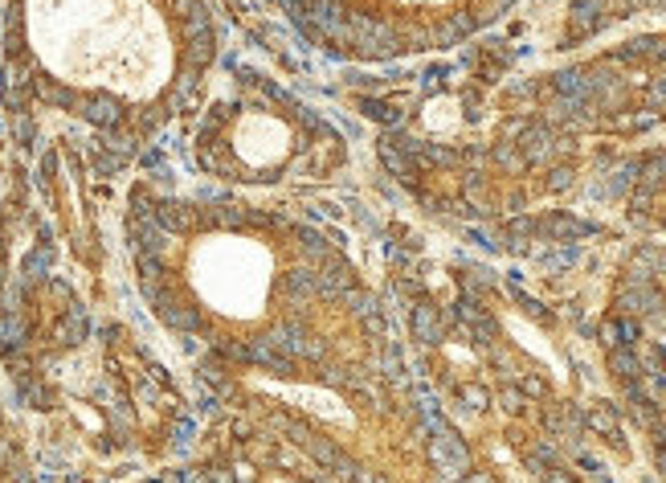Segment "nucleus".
Instances as JSON below:
<instances>
[{
  "instance_id": "423d86ee",
  "label": "nucleus",
  "mask_w": 666,
  "mask_h": 483,
  "mask_svg": "<svg viewBox=\"0 0 666 483\" xmlns=\"http://www.w3.org/2000/svg\"><path fill=\"white\" fill-rule=\"evenodd\" d=\"M462 393H466V401H474V405H483V401H487V393H483V389H462Z\"/></svg>"
},
{
  "instance_id": "6e6552de",
  "label": "nucleus",
  "mask_w": 666,
  "mask_h": 483,
  "mask_svg": "<svg viewBox=\"0 0 666 483\" xmlns=\"http://www.w3.org/2000/svg\"><path fill=\"white\" fill-rule=\"evenodd\" d=\"M564 184H569V168H560V172L552 176V189H564Z\"/></svg>"
},
{
  "instance_id": "f03ea898",
  "label": "nucleus",
  "mask_w": 666,
  "mask_h": 483,
  "mask_svg": "<svg viewBox=\"0 0 666 483\" xmlns=\"http://www.w3.org/2000/svg\"><path fill=\"white\" fill-rule=\"evenodd\" d=\"M286 95L270 86V102H245V107H225L213 111V119L200 132L196 144V160L205 172L221 176V181H274L294 156H303L307 148L303 139L315 135H331V127H315V132H294V123H303L307 111H299L294 119L282 115Z\"/></svg>"
},
{
  "instance_id": "0eeeda50",
  "label": "nucleus",
  "mask_w": 666,
  "mask_h": 483,
  "mask_svg": "<svg viewBox=\"0 0 666 483\" xmlns=\"http://www.w3.org/2000/svg\"><path fill=\"white\" fill-rule=\"evenodd\" d=\"M544 479H548V483H572L564 471H544Z\"/></svg>"
},
{
  "instance_id": "f257e3e1",
  "label": "nucleus",
  "mask_w": 666,
  "mask_h": 483,
  "mask_svg": "<svg viewBox=\"0 0 666 483\" xmlns=\"http://www.w3.org/2000/svg\"><path fill=\"white\" fill-rule=\"evenodd\" d=\"M4 95L86 123L135 152L184 102L217 58L205 0H4Z\"/></svg>"
},
{
  "instance_id": "39448f33",
  "label": "nucleus",
  "mask_w": 666,
  "mask_h": 483,
  "mask_svg": "<svg viewBox=\"0 0 666 483\" xmlns=\"http://www.w3.org/2000/svg\"><path fill=\"white\" fill-rule=\"evenodd\" d=\"M417 332L434 340V319H429V312H417Z\"/></svg>"
},
{
  "instance_id": "1a4fd4ad",
  "label": "nucleus",
  "mask_w": 666,
  "mask_h": 483,
  "mask_svg": "<svg viewBox=\"0 0 666 483\" xmlns=\"http://www.w3.org/2000/svg\"><path fill=\"white\" fill-rule=\"evenodd\" d=\"M4 258H9V254H4V238H0V279H4Z\"/></svg>"
},
{
  "instance_id": "20e7f679",
  "label": "nucleus",
  "mask_w": 666,
  "mask_h": 483,
  "mask_svg": "<svg viewBox=\"0 0 666 483\" xmlns=\"http://www.w3.org/2000/svg\"><path fill=\"white\" fill-rule=\"evenodd\" d=\"M613 373L618 377H638V361L630 352H613Z\"/></svg>"
},
{
  "instance_id": "7ed1b4c3",
  "label": "nucleus",
  "mask_w": 666,
  "mask_h": 483,
  "mask_svg": "<svg viewBox=\"0 0 666 483\" xmlns=\"http://www.w3.org/2000/svg\"><path fill=\"white\" fill-rule=\"evenodd\" d=\"M307 41L340 58H397L409 50V0H282ZM429 4L417 0L421 33L434 46Z\"/></svg>"
}]
</instances>
